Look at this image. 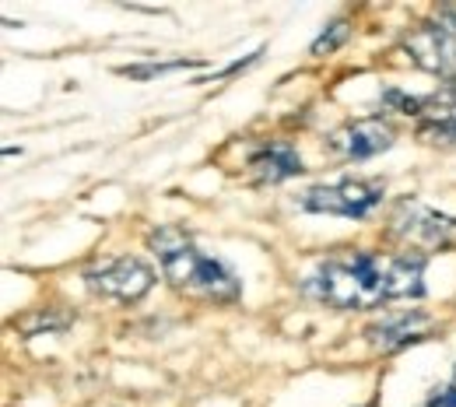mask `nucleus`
Here are the masks:
<instances>
[{"label": "nucleus", "instance_id": "nucleus-14", "mask_svg": "<svg viewBox=\"0 0 456 407\" xmlns=\"http://www.w3.org/2000/svg\"><path fill=\"white\" fill-rule=\"evenodd\" d=\"M344 39H347V21H334V25H330V28H327V32H323L316 43H313V53H316V57L334 53Z\"/></svg>", "mask_w": 456, "mask_h": 407}, {"label": "nucleus", "instance_id": "nucleus-12", "mask_svg": "<svg viewBox=\"0 0 456 407\" xmlns=\"http://www.w3.org/2000/svg\"><path fill=\"white\" fill-rule=\"evenodd\" d=\"M186 67H200V60H166V63H126V67H119V74L123 77H137V81H144V77H155V74H169V70H186Z\"/></svg>", "mask_w": 456, "mask_h": 407}, {"label": "nucleus", "instance_id": "nucleus-8", "mask_svg": "<svg viewBox=\"0 0 456 407\" xmlns=\"http://www.w3.org/2000/svg\"><path fill=\"white\" fill-rule=\"evenodd\" d=\"M432 330V316L425 309H403V313H387L383 320L365 327V341L376 351H400L407 345L425 341V334Z\"/></svg>", "mask_w": 456, "mask_h": 407}, {"label": "nucleus", "instance_id": "nucleus-15", "mask_svg": "<svg viewBox=\"0 0 456 407\" xmlns=\"http://www.w3.org/2000/svg\"><path fill=\"white\" fill-rule=\"evenodd\" d=\"M425 407H456V369H453V376H450V383L439 387V390L425 401Z\"/></svg>", "mask_w": 456, "mask_h": 407}, {"label": "nucleus", "instance_id": "nucleus-6", "mask_svg": "<svg viewBox=\"0 0 456 407\" xmlns=\"http://www.w3.org/2000/svg\"><path fill=\"white\" fill-rule=\"evenodd\" d=\"M88 289L95 295H106L116 302H137L155 285V271L141 256H113L85 274Z\"/></svg>", "mask_w": 456, "mask_h": 407}, {"label": "nucleus", "instance_id": "nucleus-4", "mask_svg": "<svg viewBox=\"0 0 456 407\" xmlns=\"http://www.w3.org/2000/svg\"><path fill=\"white\" fill-rule=\"evenodd\" d=\"M400 50L421 70L456 85V7H443L421 25H414L403 36Z\"/></svg>", "mask_w": 456, "mask_h": 407}, {"label": "nucleus", "instance_id": "nucleus-1", "mask_svg": "<svg viewBox=\"0 0 456 407\" xmlns=\"http://www.w3.org/2000/svg\"><path fill=\"white\" fill-rule=\"evenodd\" d=\"M425 264L421 253H334L316 264L302 281L305 295L330 309H376L390 298H421L425 295Z\"/></svg>", "mask_w": 456, "mask_h": 407}, {"label": "nucleus", "instance_id": "nucleus-11", "mask_svg": "<svg viewBox=\"0 0 456 407\" xmlns=\"http://www.w3.org/2000/svg\"><path fill=\"white\" fill-rule=\"evenodd\" d=\"M70 327V316L67 313H57V309H39V313H32L28 320H21L18 323V330L21 334H28V338H36V334H60V330H67Z\"/></svg>", "mask_w": 456, "mask_h": 407}, {"label": "nucleus", "instance_id": "nucleus-13", "mask_svg": "<svg viewBox=\"0 0 456 407\" xmlns=\"http://www.w3.org/2000/svg\"><path fill=\"white\" fill-rule=\"evenodd\" d=\"M379 102H383V110H397V113H407V117H418L421 113V99L403 95L400 88H383Z\"/></svg>", "mask_w": 456, "mask_h": 407}, {"label": "nucleus", "instance_id": "nucleus-7", "mask_svg": "<svg viewBox=\"0 0 456 407\" xmlns=\"http://www.w3.org/2000/svg\"><path fill=\"white\" fill-rule=\"evenodd\" d=\"M327 148L338 159L362 162V159H372V155L394 148V126L383 123V119H351V123H344L338 130H330Z\"/></svg>", "mask_w": 456, "mask_h": 407}, {"label": "nucleus", "instance_id": "nucleus-9", "mask_svg": "<svg viewBox=\"0 0 456 407\" xmlns=\"http://www.w3.org/2000/svg\"><path fill=\"white\" fill-rule=\"evenodd\" d=\"M418 134L428 144H456V85H446L421 99Z\"/></svg>", "mask_w": 456, "mask_h": 407}, {"label": "nucleus", "instance_id": "nucleus-2", "mask_svg": "<svg viewBox=\"0 0 456 407\" xmlns=\"http://www.w3.org/2000/svg\"><path fill=\"white\" fill-rule=\"evenodd\" d=\"M148 246L159 253L162 274L175 291L204 298V302H235L242 295V281L225 260L204 253L193 235L175 229V225H159L148 235Z\"/></svg>", "mask_w": 456, "mask_h": 407}, {"label": "nucleus", "instance_id": "nucleus-3", "mask_svg": "<svg viewBox=\"0 0 456 407\" xmlns=\"http://www.w3.org/2000/svg\"><path fill=\"white\" fill-rule=\"evenodd\" d=\"M390 239H397L400 246H407V253H439V249H453L456 246V218L414 200V197H400L390 211Z\"/></svg>", "mask_w": 456, "mask_h": 407}, {"label": "nucleus", "instance_id": "nucleus-10", "mask_svg": "<svg viewBox=\"0 0 456 407\" xmlns=\"http://www.w3.org/2000/svg\"><path fill=\"white\" fill-rule=\"evenodd\" d=\"M302 173H305L302 155L288 141H271V144H264L260 151L249 155V175L256 183H285V179Z\"/></svg>", "mask_w": 456, "mask_h": 407}, {"label": "nucleus", "instance_id": "nucleus-5", "mask_svg": "<svg viewBox=\"0 0 456 407\" xmlns=\"http://www.w3.org/2000/svg\"><path fill=\"white\" fill-rule=\"evenodd\" d=\"M387 197L379 179H341L330 186H309L295 193V208L313 215H341V218H369Z\"/></svg>", "mask_w": 456, "mask_h": 407}]
</instances>
